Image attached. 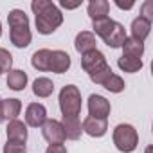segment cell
Returning <instances> with one entry per match:
<instances>
[{
  "mask_svg": "<svg viewBox=\"0 0 153 153\" xmlns=\"http://www.w3.org/2000/svg\"><path fill=\"white\" fill-rule=\"evenodd\" d=\"M31 9L36 16V29L40 34H52L63 24V15L59 7L51 0H33Z\"/></svg>",
  "mask_w": 153,
  "mask_h": 153,
  "instance_id": "6da1fadb",
  "label": "cell"
},
{
  "mask_svg": "<svg viewBox=\"0 0 153 153\" xmlns=\"http://www.w3.org/2000/svg\"><path fill=\"white\" fill-rule=\"evenodd\" d=\"M92 29L94 33L110 47V49H119L123 47L124 40H126V31H124V25L105 16V18H99V20H94L92 22Z\"/></svg>",
  "mask_w": 153,
  "mask_h": 153,
  "instance_id": "7a4b0ae2",
  "label": "cell"
},
{
  "mask_svg": "<svg viewBox=\"0 0 153 153\" xmlns=\"http://www.w3.org/2000/svg\"><path fill=\"white\" fill-rule=\"evenodd\" d=\"M7 24H9V38L11 43L18 49L29 47L33 34L29 29V18L22 9H13L7 15Z\"/></svg>",
  "mask_w": 153,
  "mask_h": 153,
  "instance_id": "3957f363",
  "label": "cell"
},
{
  "mask_svg": "<svg viewBox=\"0 0 153 153\" xmlns=\"http://www.w3.org/2000/svg\"><path fill=\"white\" fill-rule=\"evenodd\" d=\"M59 110L63 117H78L81 114V92L76 85H65L59 90Z\"/></svg>",
  "mask_w": 153,
  "mask_h": 153,
  "instance_id": "277c9868",
  "label": "cell"
},
{
  "mask_svg": "<svg viewBox=\"0 0 153 153\" xmlns=\"http://www.w3.org/2000/svg\"><path fill=\"white\" fill-rule=\"evenodd\" d=\"M114 144L119 151L123 153H131L135 151V148L139 146V133L131 124H117L114 128Z\"/></svg>",
  "mask_w": 153,
  "mask_h": 153,
  "instance_id": "5b68a950",
  "label": "cell"
},
{
  "mask_svg": "<svg viewBox=\"0 0 153 153\" xmlns=\"http://www.w3.org/2000/svg\"><path fill=\"white\" fill-rule=\"evenodd\" d=\"M81 67H83V70L88 76H94L99 70H103L105 67H108V63H106L105 54L96 49V51H90V52H87V54L81 56Z\"/></svg>",
  "mask_w": 153,
  "mask_h": 153,
  "instance_id": "8992f818",
  "label": "cell"
},
{
  "mask_svg": "<svg viewBox=\"0 0 153 153\" xmlns=\"http://www.w3.org/2000/svg\"><path fill=\"white\" fill-rule=\"evenodd\" d=\"M42 135L49 144H63V140H65L63 126L56 119H47L42 124Z\"/></svg>",
  "mask_w": 153,
  "mask_h": 153,
  "instance_id": "52a82bcc",
  "label": "cell"
},
{
  "mask_svg": "<svg viewBox=\"0 0 153 153\" xmlns=\"http://www.w3.org/2000/svg\"><path fill=\"white\" fill-rule=\"evenodd\" d=\"M112 112V106H110V101L99 94H92L88 97V114L90 117H97V119H108Z\"/></svg>",
  "mask_w": 153,
  "mask_h": 153,
  "instance_id": "ba28073f",
  "label": "cell"
},
{
  "mask_svg": "<svg viewBox=\"0 0 153 153\" xmlns=\"http://www.w3.org/2000/svg\"><path fill=\"white\" fill-rule=\"evenodd\" d=\"M47 121V110L42 103H31L25 108V124L31 128H42V124Z\"/></svg>",
  "mask_w": 153,
  "mask_h": 153,
  "instance_id": "9c48e42d",
  "label": "cell"
},
{
  "mask_svg": "<svg viewBox=\"0 0 153 153\" xmlns=\"http://www.w3.org/2000/svg\"><path fill=\"white\" fill-rule=\"evenodd\" d=\"M81 128L87 135L90 137H103L108 131V121L106 119H97V117H85L81 123Z\"/></svg>",
  "mask_w": 153,
  "mask_h": 153,
  "instance_id": "30bf717a",
  "label": "cell"
},
{
  "mask_svg": "<svg viewBox=\"0 0 153 153\" xmlns=\"http://www.w3.org/2000/svg\"><path fill=\"white\" fill-rule=\"evenodd\" d=\"M6 133H7V140L9 142L25 144V140H27V124H24L18 119L9 121V124L6 128Z\"/></svg>",
  "mask_w": 153,
  "mask_h": 153,
  "instance_id": "8fae6325",
  "label": "cell"
},
{
  "mask_svg": "<svg viewBox=\"0 0 153 153\" xmlns=\"http://www.w3.org/2000/svg\"><path fill=\"white\" fill-rule=\"evenodd\" d=\"M74 47L81 56L90 52V51H96V34L90 33V31L78 33V36H76V40H74Z\"/></svg>",
  "mask_w": 153,
  "mask_h": 153,
  "instance_id": "7c38bea8",
  "label": "cell"
},
{
  "mask_svg": "<svg viewBox=\"0 0 153 153\" xmlns=\"http://www.w3.org/2000/svg\"><path fill=\"white\" fill-rule=\"evenodd\" d=\"M59 123H61V126H63L65 139H68V140H78V139L81 137L83 128H81L79 117H63Z\"/></svg>",
  "mask_w": 153,
  "mask_h": 153,
  "instance_id": "4fadbf2b",
  "label": "cell"
},
{
  "mask_svg": "<svg viewBox=\"0 0 153 153\" xmlns=\"http://www.w3.org/2000/svg\"><path fill=\"white\" fill-rule=\"evenodd\" d=\"M70 68V56L65 51H52L51 54V68L49 72H56V74H63Z\"/></svg>",
  "mask_w": 153,
  "mask_h": 153,
  "instance_id": "5bb4252c",
  "label": "cell"
},
{
  "mask_svg": "<svg viewBox=\"0 0 153 153\" xmlns=\"http://www.w3.org/2000/svg\"><path fill=\"white\" fill-rule=\"evenodd\" d=\"M131 38L144 43V40L149 36V31H151V22L142 18V16H137L133 22H131Z\"/></svg>",
  "mask_w": 153,
  "mask_h": 153,
  "instance_id": "9a60e30c",
  "label": "cell"
},
{
  "mask_svg": "<svg viewBox=\"0 0 153 153\" xmlns=\"http://www.w3.org/2000/svg\"><path fill=\"white\" fill-rule=\"evenodd\" d=\"M51 54H52V51H49V49L36 51L31 56V65L38 72H49V68H51Z\"/></svg>",
  "mask_w": 153,
  "mask_h": 153,
  "instance_id": "2e32d148",
  "label": "cell"
},
{
  "mask_svg": "<svg viewBox=\"0 0 153 153\" xmlns=\"http://www.w3.org/2000/svg\"><path fill=\"white\" fill-rule=\"evenodd\" d=\"M27 85V74L25 70H20V68H11L7 72V87L15 92H20L24 90Z\"/></svg>",
  "mask_w": 153,
  "mask_h": 153,
  "instance_id": "e0dca14e",
  "label": "cell"
},
{
  "mask_svg": "<svg viewBox=\"0 0 153 153\" xmlns=\"http://www.w3.org/2000/svg\"><path fill=\"white\" fill-rule=\"evenodd\" d=\"M87 11H88V16L92 18V22L105 18L110 13V2H106V0H90L87 6Z\"/></svg>",
  "mask_w": 153,
  "mask_h": 153,
  "instance_id": "ac0fdd59",
  "label": "cell"
},
{
  "mask_svg": "<svg viewBox=\"0 0 153 153\" xmlns=\"http://www.w3.org/2000/svg\"><path fill=\"white\" fill-rule=\"evenodd\" d=\"M22 112V103L20 99H2V119L4 121H15Z\"/></svg>",
  "mask_w": 153,
  "mask_h": 153,
  "instance_id": "d6986e66",
  "label": "cell"
},
{
  "mask_svg": "<svg viewBox=\"0 0 153 153\" xmlns=\"http://www.w3.org/2000/svg\"><path fill=\"white\" fill-rule=\"evenodd\" d=\"M33 92L36 97H49L54 92V83L49 78H36L33 83Z\"/></svg>",
  "mask_w": 153,
  "mask_h": 153,
  "instance_id": "ffe728a7",
  "label": "cell"
},
{
  "mask_svg": "<svg viewBox=\"0 0 153 153\" xmlns=\"http://www.w3.org/2000/svg\"><path fill=\"white\" fill-rule=\"evenodd\" d=\"M123 56H131V58H140L144 54V43L133 40L131 36H126L124 43H123Z\"/></svg>",
  "mask_w": 153,
  "mask_h": 153,
  "instance_id": "44dd1931",
  "label": "cell"
},
{
  "mask_svg": "<svg viewBox=\"0 0 153 153\" xmlns=\"http://www.w3.org/2000/svg\"><path fill=\"white\" fill-rule=\"evenodd\" d=\"M117 67L123 70V72H128V74H135L142 68V59L140 58H131V56H121L117 59Z\"/></svg>",
  "mask_w": 153,
  "mask_h": 153,
  "instance_id": "7402d4cb",
  "label": "cell"
},
{
  "mask_svg": "<svg viewBox=\"0 0 153 153\" xmlns=\"http://www.w3.org/2000/svg\"><path fill=\"white\" fill-rule=\"evenodd\" d=\"M108 92H112V94H119V92H123L124 90V79L121 78V76H117V74H112L110 78L106 79V83L103 85Z\"/></svg>",
  "mask_w": 153,
  "mask_h": 153,
  "instance_id": "603a6c76",
  "label": "cell"
},
{
  "mask_svg": "<svg viewBox=\"0 0 153 153\" xmlns=\"http://www.w3.org/2000/svg\"><path fill=\"white\" fill-rule=\"evenodd\" d=\"M11 65H13V56L7 49H2L0 47V74L2 72H9L11 70Z\"/></svg>",
  "mask_w": 153,
  "mask_h": 153,
  "instance_id": "cb8c5ba5",
  "label": "cell"
},
{
  "mask_svg": "<svg viewBox=\"0 0 153 153\" xmlns=\"http://www.w3.org/2000/svg\"><path fill=\"white\" fill-rule=\"evenodd\" d=\"M112 74H114V72H112V68H110V65H108V67H105L103 70H99L97 74H94V76H90V79H92V81H94L96 85H101V87H103V85L106 83V79L110 78V76H112Z\"/></svg>",
  "mask_w": 153,
  "mask_h": 153,
  "instance_id": "d4e9b609",
  "label": "cell"
},
{
  "mask_svg": "<svg viewBox=\"0 0 153 153\" xmlns=\"http://www.w3.org/2000/svg\"><path fill=\"white\" fill-rule=\"evenodd\" d=\"M4 153H25V144H18V142H6L4 144Z\"/></svg>",
  "mask_w": 153,
  "mask_h": 153,
  "instance_id": "484cf974",
  "label": "cell"
},
{
  "mask_svg": "<svg viewBox=\"0 0 153 153\" xmlns=\"http://www.w3.org/2000/svg\"><path fill=\"white\" fill-rule=\"evenodd\" d=\"M140 16L146 18V20H149V22H153V2H151V0H146V2L142 4Z\"/></svg>",
  "mask_w": 153,
  "mask_h": 153,
  "instance_id": "4316f807",
  "label": "cell"
},
{
  "mask_svg": "<svg viewBox=\"0 0 153 153\" xmlns=\"http://www.w3.org/2000/svg\"><path fill=\"white\" fill-rule=\"evenodd\" d=\"M45 153H67V148L63 144H49Z\"/></svg>",
  "mask_w": 153,
  "mask_h": 153,
  "instance_id": "83f0119b",
  "label": "cell"
},
{
  "mask_svg": "<svg viewBox=\"0 0 153 153\" xmlns=\"http://www.w3.org/2000/svg\"><path fill=\"white\" fill-rule=\"evenodd\" d=\"M59 6L63 9H76L81 6V0H76V2H68V0H59Z\"/></svg>",
  "mask_w": 153,
  "mask_h": 153,
  "instance_id": "f1b7e54d",
  "label": "cell"
},
{
  "mask_svg": "<svg viewBox=\"0 0 153 153\" xmlns=\"http://www.w3.org/2000/svg\"><path fill=\"white\" fill-rule=\"evenodd\" d=\"M115 6L119 7V9H131L133 7V2H123V0H115Z\"/></svg>",
  "mask_w": 153,
  "mask_h": 153,
  "instance_id": "f546056e",
  "label": "cell"
},
{
  "mask_svg": "<svg viewBox=\"0 0 153 153\" xmlns=\"http://www.w3.org/2000/svg\"><path fill=\"white\" fill-rule=\"evenodd\" d=\"M0 123H4V119H2V97H0Z\"/></svg>",
  "mask_w": 153,
  "mask_h": 153,
  "instance_id": "4dcf8cb0",
  "label": "cell"
},
{
  "mask_svg": "<svg viewBox=\"0 0 153 153\" xmlns=\"http://www.w3.org/2000/svg\"><path fill=\"white\" fill-rule=\"evenodd\" d=\"M0 36H2V24H0Z\"/></svg>",
  "mask_w": 153,
  "mask_h": 153,
  "instance_id": "1f68e13d",
  "label": "cell"
}]
</instances>
